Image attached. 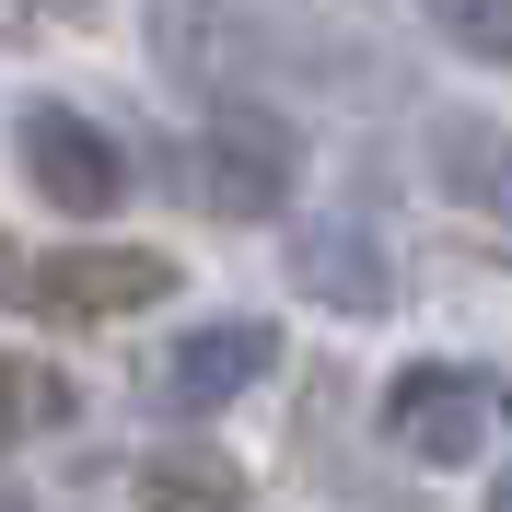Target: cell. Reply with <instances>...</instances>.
<instances>
[{"mask_svg":"<svg viewBox=\"0 0 512 512\" xmlns=\"http://www.w3.org/2000/svg\"><path fill=\"white\" fill-rule=\"evenodd\" d=\"M268 361H280V326L222 315V326H187V338L152 361V396H163L175 419H210V408H233V396H245Z\"/></svg>","mask_w":512,"mask_h":512,"instance_id":"4","label":"cell"},{"mask_svg":"<svg viewBox=\"0 0 512 512\" xmlns=\"http://www.w3.org/2000/svg\"><path fill=\"white\" fill-rule=\"evenodd\" d=\"M140 512H245V466L210 443H163L140 454Z\"/></svg>","mask_w":512,"mask_h":512,"instance_id":"7","label":"cell"},{"mask_svg":"<svg viewBox=\"0 0 512 512\" xmlns=\"http://www.w3.org/2000/svg\"><path fill=\"white\" fill-rule=\"evenodd\" d=\"M489 512H512V466H501V489H489Z\"/></svg>","mask_w":512,"mask_h":512,"instance_id":"12","label":"cell"},{"mask_svg":"<svg viewBox=\"0 0 512 512\" xmlns=\"http://www.w3.org/2000/svg\"><path fill=\"white\" fill-rule=\"evenodd\" d=\"M175 291V268H163L152 245H59V256H24V303H47V315H140V303H163Z\"/></svg>","mask_w":512,"mask_h":512,"instance_id":"3","label":"cell"},{"mask_svg":"<svg viewBox=\"0 0 512 512\" xmlns=\"http://www.w3.org/2000/svg\"><path fill=\"white\" fill-rule=\"evenodd\" d=\"M384 443L419 454V466H466L489 443V384L478 373H443V361H419L396 396H384Z\"/></svg>","mask_w":512,"mask_h":512,"instance_id":"5","label":"cell"},{"mask_svg":"<svg viewBox=\"0 0 512 512\" xmlns=\"http://www.w3.org/2000/svg\"><path fill=\"white\" fill-rule=\"evenodd\" d=\"M198 210H222V222H268V210H291V175H303V140H291V117H268V105H222V117L198 128Z\"/></svg>","mask_w":512,"mask_h":512,"instance_id":"1","label":"cell"},{"mask_svg":"<svg viewBox=\"0 0 512 512\" xmlns=\"http://www.w3.org/2000/svg\"><path fill=\"white\" fill-rule=\"evenodd\" d=\"M47 419H70V384L47 373V361H24V350H0V454L24 443V431H47Z\"/></svg>","mask_w":512,"mask_h":512,"instance_id":"9","label":"cell"},{"mask_svg":"<svg viewBox=\"0 0 512 512\" xmlns=\"http://www.w3.org/2000/svg\"><path fill=\"white\" fill-rule=\"evenodd\" d=\"M443 47H466V59H512V0H454V12H443Z\"/></svg>","mask_w":512,"mask_h":512,"instance_id":"10","label":"cell"},{"mask_svg":"<svg viewBox=\"0 0 512 512\" xmlns=\"http://www.w3.org/2000/svg\"><path fill=\"white\" fill-rule=\"evenodd\" d=\"M0 291H12V303H24V245H12V233H0Z\"/></svg>","mask_w":512,"mask_h":512,"instance_id":"11","label":"cell"},{"mask_svg":"<svg viewBox=\"0 0 512 512\" xmlns=\"http://www.w3.org/2000/svg\"><path fill=\"white\" fill-rule=\"evenodd\" d=\"M431 175H443L454 198H478V210L512 222V140L489 117H443V128H431Z\"/></svg>","mask_w":512,"mask_h":512,"instance_id":"8","label":"cell"},{"mask_svg":"<svg viewBox=\"0 0 512 512\" xmlns=\"http://www.w3.org/2000/svg\"><path fill=\"white\" fill-rule=\"evenodd\" d=\"M12 152H24V175H35V198H59L70 222H105L128 198V152L105 140L82 105H24V128H12Z\"/></svg>","mask_w":512,"mask_h":512,"instance_id":"2","label":"cell"},{"mask_svg":"<svg viewBox=\"0 0 512 512\" xmlns=\"http://www.w3.org/2000/svg\"><path fill=\"white\" fill-rule=\"evenodd\" d=\"M291 280H303V303H326V315H384V303H396V268H384V245L361 222H303L291 233Z\"/></svg>","mask_w":512,"mask_h":512,"instance_id":"6","label":"cell"}]
</instances>
